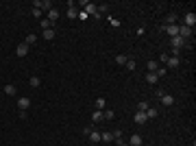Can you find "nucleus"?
<instances>
[{
    "label": "nucleus",
    "instance_id": "obj_1",
    "mask_svg": "<svg viewBox=\"0 0 196 146\" xmlns=\"http://www.w3.org/2000/svg\"><path fill=\"white\" fill-rule=\"evenodd\" d=\"M33 7H35V9H39V11H41V9L50 11V9H53V2H50V0H35Z\"/></svg>",
    "mask_w": 196,
    "mask_h": 146
},
{
    "label": "nucleus",
    "instance_id": "obj_2",
    "mask_svg": "<svg viewBox=\"0 0 196 146\" xmlns=\"http://www.w3.org/2000/svg\"><path fill=\"white\" fill-rule=\"evenodd\" d=\"M163 31H166L170 37H177V35H179V24H163Z\"/></svg>",
    "mask_w": 196,
    "mask_h": 146
},
{
    "label": "nucleus",
    "instance_id": "obj_3",
    "mask_svg": "<svg viewBox=\"0 0 196 146\" xmlns=\"http://www.w3.org/2000/svg\"><path fill=\"white\" fill-rule=\"evenodd\" d=\"M81 7H83V9H85V13H89V15H94V13H96V9H98V5L87 2V0H83V2H81Z\"/></svg>",
    "mask_w": 196,
    "mask_h": 146
},
{
    "label": "nucleus",
    "instance_id": "obj_4",
    "mask_svg": "<svg viewBox=\"0 0 196 146\" xmlns=\"http://www.w3.org/2000/svg\"><path fill=\"white\" fill-rule=\"evenodd\" d=\"M183 26H187V29H194V24H196V15L194 13H185V18H183Z\"/></svg>",
    "mask_w": 196,
    "mask_h": 146
},
{
    "label": "nucleus",
    "instance_id": "obj_5",
    "mask_svg": "<svg viewBox=\"0 0 196 146\" xmlns=\"http://www.w3.org/2000/svg\"><path fill=\"white\" fill-rule=\"evenodd\" d=\"M170 44H172V48H174V50H181V48L185 46V39L177 35V37H172V39H170Z\"/></svg>",
    "mask_w": 196,
    "mask_h": 146
},
{
    "label": "nucleus",
    "instance_id": "obj_6",
    "mask_svg": "<svg viewBox=\"0 0 196 146\" xmlns=\"http://www.w3.org/2000/svg\"><path fill=\"white\" fill-rule=\"evenodd\" d=\"M18 107H20V111H26V109L31 107V98H26V96L18 98Z\"/></svg>",
    "mask_w": 196,
    "mask_h": 146
},
{
    "label": "nucleus",
    "instance_id": "obj_7",
    "mask_svg": "<svg viewBox=\"0 0 196 146\" xmlns=\"http://www.w3.org/2000/svg\"><path fill=\"white\" fill-rule=\"evenodd\" d=\"M15 55H18V57H26V55H29V46H26V44H18Z\"/></svg>",
    "mask_w": 196,
    "mask_h": 146
},
{
    "label": "nucleus",
    "instance_id": "obj_8",
    "mask_svg": "<svg viewBox=\"0 0 196 146\" xmlns=\"http://www.w3.org/2000/svg\"><path fill=\"white\" fill-rule=\"evenodd\" d=\"M133 120H135L137 124H146V122H148V118H146V113H144V111H137V113L133 116Z\"/></svg>",
    "mask_w": 196,
    "mask_h": 146
},
{
    "label": "nucleus",
    "instance_id": "obj_9",
    "mask_svg": "<svg viewBox=\"0 0 196 146\" xmlns=\"http://www.w3.org/2000/svg\"><path fill=\"white\" fill-rule=\"evenodd\" d=\"M161 105H163V107H170V105H174V96H170V94H163V96H161Z\"/></svg>",
    "mask_w": 196,
    "mask_h": 146
},
{
    "label": "nucleus",
    "instance_id": "obj_10",
    "mask_svg": "<svg viewBox=\"0 0 196 146\" xmlns=\"http://www.w3.org/2000/svg\"><path fill=\"white\" fill-rule=\"evenodd\" d=\"M190 35H192V29H187V26H179V37H183V39L187 41Z\"/></svg>",
    "mask_w": 196,
    "mask_h": 146
},
{
    "label": "nucleus",
    "instance_id": "obj_11",
    "mask_svg": "<svg viewBox=\"0 0 196 146\" xmlns=\"http://www.w3.org/2000/svg\"><path fill=\"white\" fill-rule=\"evenodd\" d=\"M166 63H168V68H179L181 59H179V57H168V59H166Z\"/></svg>",
    "mask_w": 196,
    "mask_h": 146
},
{
    "label": "nucleus",
    "instance_id": "obj_12",
    "mask_svg": "<svg viewBox=\"0 0 196 146\" xmlns=\"http://www.w3.org/2000/svg\"><path fill=\"white\" fill-rule=\"evenodd\" d=\"M48 20H50V22L55 24V22L59 20V9H55V7H53L50 11H48Z\"/></svg>",
    "mask_w": 196,
    "mask_h": 146
},
{
    "label": "nucleus",
    "instance_id": "obj_13",
    "mask_svg": "<svg viewBox=\"0 0 196 146\" xmlns=\"http://www.w3.org/2000/svg\"><path fill=\"white\" fill-rule=\"evenodd\" d=\"M129 146H142V135H131V140H129Z\"/></svg>",
    "mask_w": 196,
    "mask_h": 146
},
{
    "label": "nucleus",
    "instance_id": "obj_14",
    "mask_svg": "<svg viewBox=\"0 0 196 146\" xmlns=\"http://www.w3.org/2000/svg\"><path fill=\"white\" fill-rule=\"evenodd\" d=\"M146 81H148L151 85H155V83L159 81V77H157V72H148V74H146Z\"/></svg>",
    "mask_w": 196,
    "mask_h": 146
},
{
    "label": "nucleus",
    "instance_id": "obj_15",
    "mask_svg": "<svg viewBox=\"0 0 196 146\" xmlns=\"http://www.w3.org/2000/svg\"><path fill=\"white\" fill-rule=\"evenodd\" d=\"M5 94H7V96H15V94H18V87L9 83V85H5Z\"/></svg>",
    "mask_w": 196,
    "mask_h": 146
},
{
    "label": "nucleus",
    "instance_id": "obj_16",
    "mask_svg": "<svg viewBox=\"0 0 196 146\" xmlns=\"http://www.w3.org/2000/svg\"><path fill=\"white\" fill-rule=\"evenodd\" d=\"M103 118H105V116H103V109H96V111L92 113V120H94V122H100Z\"/></svg>",
    "mask_w": 196,
    "mask_h": 146
},
{
    "label": "nucleus",
    "instance_id": "obj_17",
    "mask_svg": "<svg viewBox=\"0 0 196 146\" xmlns=\"http://www.w3.org/2000/svg\"><path fill=\"white\" fill-rule=\"evenodd\" d=\"M89 142H94V144H96V142H100V133L92 129V131H89Z\"/></svg>",
    "mask_w": 196,
    "mask_h": 146
},
{
    "label": "nucleus",
    "instance_id": "obj_18",
    "mask_svg": "<svg viewBox=\"0 0 196 146\" xmlns=\"http://www.w3.org/2000/svg\"><path fill=\"white\" fill-rule=\"evenodd\" d=\"M55 37H57L55 29H48V31H44V39H55Z\"/></svg>",
    "mask_w": 196,
    "mask_h": 146
},
{
    "label": "nucleus",
    "instance_id": "obj_19",
    "mask_svg": "<svg viewBox=\"0 0 196 146\" xmlns=\"http://www.w3.org/2000/svg\"><path fill=\"white\" fill-rule=\"evenodd\" d=\"M39 26H41L44 31H48V29H53V22H50V20L46 18V20H41V22H39Z\"/></svg>",
    "mask_w": 196,
    "mask_h": 146
},
{
    "label": "nucleus",
    "instance_id": "obj_20",
    "mask_svg": "<svg viewBox=\"0 0 196 146\" xmlns=\"http://www.w3.org/2000/svg\"><path fill=\"white\" fill-rule=\"evenodd\" d=\"M35 41H37V35H33V33H31V35H26V41H24V44H26V46H33Z\"/></svg>",
    "mask_w": 196,
    "mask_h": 146
},
{
    "label": "nucleus",
    "instance_id": "obj_21",
    "mask_svg": "<svg viewBox=\"0 0 196 146\" xmlns=\"http://www.w3.org/2000/svg\"><path fill=\"white\" fill-rule=\"evenodd\" d=\"M100 140H103V142L107 144V142H111V140H113V135H111L109 131H105V133H100Z\"/></svg>",
    "mask_w": 196,
    "mask_h": 146
},
{
    "label": "nucleus",
    "instance_id": "obj_22",
    "mask_svg": "<svg viewBox=\"0 0 196 146\" xmlns=\"http://www.w3.org/2000/svg\"><path fill=\"white\" fill-rule=\"evenodd\" d=\"M127 59H129L127 55H118V57H116V63H118V65H124V63H127Z\"/></svg>",
    "mask_w": 196,
    "mask_h": 146
},
{
    "label": "nucleus",
    "instance_id": "obj_23",
    "mask_svg": "<svg viewBox=\"0 0 196 146\" xmlns=\"http://www.w3.org/2000/svg\"><path fill=\"white\" fill-rule=\"evenodd\" d=\"M144 113H146V118H148V120H151V118H155V116H157V109H153V107H148V109H146Z\"/></svg>",
    "mask_w": 196,
    "mask_h": 146
},
{
    "label": "nucleus",
    "instance_id": "obj_24",
    "mask_svg": "<svg viewBox=\"0 0 196 146\" xmlns=\"http://www.w3.org/2000/svg\"><path fill=\"white\" fill-rule=\"evenodd\" d=\"M29 83H31V87H39V83H41V81H39V77H31V79H29Z\"/></svg>",
    "mask_w": 196,
    "mask_h": 146
},
{
    "label": "nucleus",
    "instance_id": "obj_25",
    "mask_svg": "<svg viewBox=\"0 0 196 146\" xmlns=\"http://www.w3.org/2000/svg\"><path fill=\"white\" fill-rule=\"evenodd\" d=\"M148 107H151V105L146 103V101H139V105H137V111H146Z\"/></svg>",
    "mask_w": 196,
    "mask_h": 146
},
{
    "label": "nucleus",
    "instance_id": "obj_26",
    "mask_svg": "<svg viewBox=\"0 0 196 146\" xmlns=\"http://www.w3.org/2000/svg\"><path fill=\"white\" fill-rule=\"evenodd\" d=\"M148 72H157V61H155V59L148 61Z\"/></svg>",
    "mask_w": 196,
    "mask_h": 146
},
{
    "label": "nucleus",
    "instance_id": "obj_27",
    "mask_svg": "<svg viewBox=\"0 0 196 146\" xmlns=\"http://www.w3.org/2000/svg\"><path fill=\"white\" fill-rule=\"evenodd\" d=\"M68 18H79V13H76L74 7H68Z\"/></svg>",
    "mask_w": 196,
    "mask_h": 146
},
{
    "label": "nucleus",
    "instance_id": "obj_28",
    "mask_svg": "<svg viewBox=\"0 0 196 146\" xmlns=\"http://www.w3.org/2000/svg\"><path fill=\"white\" fill-rule=\"evenodd\" d=\"M177 20H179V18H177V13H170V15L166 18V22H170V24H177Z\"/></svg>",
    "mask_w": 196,
    "mask_h": 146
},
{
    "label": "nucleus",
    "instance_id": "obj_29",
    "mask_svg": "<svg viewBox=\"0 0 196 146\" xmlns=\"http://www.w3.org/2000/svg\"><path fill=\"white\" fill-rule=\"evenodd\" d=\"M124 65H127L129 70H135V65H137V63H135L133 59H127V63H124Z\"/></svg>",
    "mask_w": 196,
    "mask_h": 146
},
{
    "label": "nucleus",
    "instance_id": "obj_30",
    "mask_svg": "<svg viewBox=\"0 0 196 146\" xmlns=\"http://www.w3.org/2000/svg\"><path fill=\"white\" fill-rule=\"evenodd\" d=\"M111 135H113V140H122V131H120V129L111 131Z\"/></svg>",
    "mask_w": 196,
    "mask_h": 146
},
{
    "label": "nucleus",
    "instance_id": "obj_31",
    "mask_svg": "<svg viewBox=\"0 0 196 146\" xmlns=\"http://www.w3.org/2000/svg\"><path fill=\"white\" fill-rule=\"evenodd\" d=\"M96 109H105V98H98L96 101Z\"/></svg>",
    "mask_w": 196,
    "mask_h": 146
},
{
    "label": "nucleus",
    "instance_id": "obj_32",
    "mask_svg": "<svg viewBox=\"0 0 196 146\" xmlns=\"http://www.w3.org/2000/svg\"><path fill=\"white\" fill-rule=\"evenodd\" d=\"M103 116H105L107 120H113V116H116V113H113V111H103Z\"/></svg>",
    "mask_w": 196,
    "mask_h": 146
},
{
    "label": "nucleus",
    "instance_id": "obj_33",
    "mask_svg": "<svg viewBox=\"0 0 196 146\" xmlns=\"http://www.w3.org/2000/svg\"><path fill=\"white\" fill-rule=\"evenodd\" d=\"M157 77H166V68H157Z\"/></svg>",
    "mask_w": 196,
    "mask_h": 146
},
{
    "label": "nucleus",
    "instance_id": "obj_34",
    "mask_svg": "<svg viewBox=\"0 0 196 146\" xmlns=\"http://www.w3.org/2000/svg\"><path fill=\"white\" fill-rule=\"evenodd\" d=\"M33 15H35V18H41V11H39V9H35V7H33Z\"/></svg>",
    "mask_w": 196,
    "mask_h": 146
}]
</instances>
